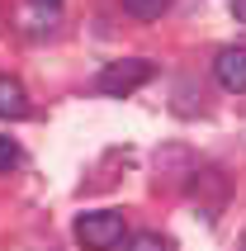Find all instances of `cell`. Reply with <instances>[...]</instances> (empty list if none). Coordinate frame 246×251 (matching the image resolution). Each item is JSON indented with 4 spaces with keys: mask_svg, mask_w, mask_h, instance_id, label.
<instances>
[{
    "mask_svg": "<svg viewBox=\"0 0 246 251\" xmlns=\"http://www.w3.org/2000/svg\"><path fill=\"white\" fill-rule=\"evenodd\" d=\"M10 24L19 38L38 43L48 38V33H57V24H62V0H14L10 5Z\"/></svg>",
    "mask_w": 246,
    "mask_h": 251,
    "instance_id": "1",
    "label": "cell"
},
{
    "mask_svg": "<svg viewBox=\"0 0 246 251\" xmlns=\"http://www.w3.org/2000/svg\"><path fill=\"white\" fill-rule=\"evenodd\" d=\"M76 242H81L85 251H114L123 242V213H114V209L81 213V218H76Z\"/></svg>",
    "mask_w": 246,
    "mask_h": 251,
    "instance_id": "2",
    "label": "cell"
},
{
    "mask_svg": "<svg viewBox=\"0 0 246 251\" xmlns=\"http://www.w3.org/2000/svg\"><path fill=\"white\" fill-rule=\"evenodd\" d=\"M151 76H156V67L147 57H123V62H109L99 71V90L104 95H133L137 85H147Z\"/></svg>",
    "mask_w": 246,
    "mask_h": 251,
    "instance_id": "3",
    "label": "cell"
},
{
    "mask_svg": "<svg viewBox=\"0 0 246 251\" xmlns=\"http://www.w3.org/2000/svg\"><path fill=\"white\" fill-rule=\"evenodd\" d=\"M213 81L232 95H246V48H222L213 57Z\"/></svg>",
    "mask_w": 246,
    "mask_h": 251,
    "instance_id": "4",
    "label": "cell"
},
{
    "mask_svg": "<svg viewBox=\"0 0 246 251\" xmlns=\"http://www.w3.org/2000/svg\"><path fill=\"white\" fill-rule=\"evenodd\" d=\"M190 195H194V204L204 199L208 209H222V199H227V176L213 171V166H199V176L190 180Z\"/></svg>",
    "mask_w": 246,
    "mask_h": 251,
    "instance_id": "5",
    "label": "cell"
},
{
    "mask_svg": "<svg viewBox=\"0 0 246 251\" xmlns=\"http://www.w3.org/2000/svg\"><path fill=\"white\" fill-rule=\"evenodd\" d=\"M19 114H28L24 85L14 81V76H0V119H19Z\"/></svg>",
    "mask_w": 246,
    "mask_h": 251,
    "instance_id": "6",
    "label": "cell"
},
{
    "mask_svg": "<svg viewBox=\"0 0 246 251\" xmlns=\"http://www.w3.org/2000/svg\"><path fill=\"white\" fill-rule=\"evenodd\" d=\"M123 10L133 14V19H142V24H151V19H161L171 10V0H123Z\"/></svg>",
    "mask_w": 246,
    "mask_h": 251,
    "instance_id": "7",
    "label": "cell"
},
{
    "mask_svg": "<svg viewBox=\"0 0 246 251\" xmlns=\"http://www.w3.org/2000/svg\"><path fill=\"white\" fill-rule=\"evenodd\" d=\"M123 251H171V247H166L161 232H137V237H128V247H123Z\"/></svg>",
    "mask_w": 246,
    "mask_h": 251,
    "instance_id": "8",
    "label": "cell"
},
{
    "mask_svg": "<svg viewBox=\"0 0 246 251\" xmlns=\"http://www.w3.org/2000/svg\"><path fill=\"white\" fill-rule=\"evenodd\" d=\"M19 161H24V147H19L14 138H0V176H5V171H14Z\"/></svg>",
    "mask_w": 246,
    "mask_h": 251,
    "instance_id": "9",
    "label": "cell"
},
{
    "mask_svg": "<svg viewBox=\"0 0 246 251\" xmlns=\"http://www.w3.org/2000/svg\"><path fill=\"white\" fill-rule=\"evenodd\" d=\"M232 19H237V24H246V0H232Z\"/></svg>",
    "mask_w": 246,
    "mask_h": 251,
    "instance_id": "10",
    "label": "cell"
}]
</instances>
